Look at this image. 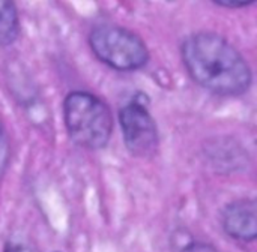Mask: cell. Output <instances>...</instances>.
Segmentation results:
<instances>
[{"label": "cell", "mask_w": 257, "mask_h": 252, "mask_svg": "<svg viewBox=\"0 0 257 252\" xmlns=\"http://www.w3.org/2000/svg\"><path fill=\"white\" fill-rule=\"evenodd\" d=\"M5 252H35V251H33V249H30V248H27V246H24V245H14V246L6 248V251Z\"/></svg>", "instance_id": "cell-10"}, {"label": "cell", "mask_w": 257, "mask_h": 252, "mask_svg": "<svg viewBox=\"0 0 257 252\" xmlns=\"http://www.w3.org/2000/svg\"><path fill=\"white\" fill-rule=\"evenodd\" d=\"M215 5L223 6V8H244L248 6L251 3H254V0H212Z\"/></svg>", "instance_id": "cell-9"}, {"label": "cell", "mask_w": 257, "mask_h": 252, "mask_svg": "<svg viewBox=\"0 0 257 252\" xmlns=\"http://www.w3.org/2000/svg\"><path fill=\"white\" fill-rule=\"evenodd\" d=\"M181 252H220L215 246L209 243H202V242H194L187 245Z\"/></svg>", "instance_id": "cell-8"}, {"label": "cell", "mask_w": 257, "mask_h": 252, "mask_svg": "<svg viewBox=\"0 0 257 252\" xmlns=\"http://www.w3.org/2000/svg\"><path fill=\"white\" fill-rule=\"evenodd\" d=\"M20 15L15 3L0 0V47L12 45L20 36Z\"/></svg>", "instance_id": "cell-6"}, {"label": "cell", "mask_w": 257, "mask_h": 252, "mask_svg": "<svg viewBox=\"0 0 257 252\" xmlns=\"http://www.w3.org/2000/svg\"><path fill=\"white\" fill-rule=\"evenodd\" d=\"M63 122L69 138L87 150L104 149L113 134L110 107L96 95L75 90L63 101Z\"/></svg>", "instance_id": "cell-2"}, {"label": "cell", "mask_w": 257, "mask_h": 252, "mask_svg": "<svg viewBox=\"0 0 257 252\" xmlns=\"http://www.w3.org/2000/svg\"><path fill=\"white\" fill-rule=\"evenodd\" d=\"M9 156H11V146H9V138L5 129V125L0 119V179L3 177L8 164H9Z\"/></svg>", "instance_id": "cell-7"}, {"label": "cell", "mask_w": 257, "mask_h": 252, "mask_svg": "<svg viewBox=\"0 0 257 252\" xmlns=\"http://www.w3.org/2000/svg\"><path fill=\"white\" fill-rule=\"evenodd\" d=\"M221 224L232 239L254 242L257 237L256 200L241 198L227 204L221 215Z\"/></svg>", "instance_id": "cell-5"}, {"label": "cell", "mask_w": 257, "mask_h": 252, "mask_svg": "<svg viewBox=\"0 0 257 252\" xmlns=\"http://www.w3.org/2000/svg\"><path fill=\"white\" fill-rule=\"evenodd\" d=\"M119 123L125 147L136 158H152L158 152L160 135L157 123L143 102L130 101L119 110Z\"/></svg>", "instance_id": "cell-4"}, {"label": "cell", "mask_w": 257, "mask_h": 252, "mask_svg": "<svg viewBox=\"0 0 257 252\" xmlns=\"http://www.w3.org/2000/svg\"><path fill=\"white\" fill-rule=\"evenodd\" d=\"M185 69L194 83L220 96H241L251 87L253 74L242 54L212 32L188 35L181 47Z\"/></svg>", "instance_id": "cell-1"}, {"label": "cell", "mask_w": 257, "mask_h": 252, "mask_svg": "<svg viewBox=\"0 0 257 252\" xmlns=\"http://www.w3.org/2000/svg\"><path fill=\"white\" fill-rule=\"evenodd\" d=\"M87 41L96 59L116 71H137L149 62V50L143 39L122 26L98 24L90 30Z\"/></svg>", "instance_id": "cell-3"}]
</instances>
